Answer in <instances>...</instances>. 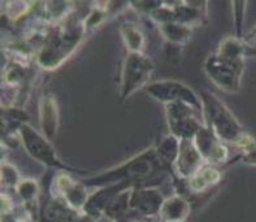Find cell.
I'll return each mask as SVG.
<instances>
[{
	"label": "cell",
	"instance_id": "1",
	"mask_svg": "<svg viewBox=\"0 0 256 222\" xmlns=\"http://www.w3.org/2000/svg\"><path fill=\"white\" fill-rule=\"evenodd\" d=\"M248 54H255V50L250 48L248 43L232 36L226 38L221 42L218 51L206 62L204 69L208 77L222 90L236 92L240 90L244 58Z\"/></svg>",
	"mask_w": 256,
	"mask_h": 222
},
{
	"label": "cell",
	"instance_id": "6",
	"mask_svg": "<svg viewBox=\"0 0 256 222\" xmlns=\"http://www.w3.org/2000/svg\"><path fill=\"white\" fill-rule=\"evenodd\" d=\"M21 136H22L25 148L28 150V152L32 154V158L39 160L40 162H43V164L50 165V166L65 168L58 161L51 146L46 142L44 139L39 136L38 132H34L32 129H30L28 125H24L22 128H21Z\"/></svg>",
	"mask_w": 256,
	"mask_h": 222
},
{
	"label": "cell",
	"instance_id": "9",
	"mask_svg": "<svg viewBox=\"0 0 256 222\" xmlns=\"http://www.w3.org/2000/svg\"><path fill=\"white\" fill-rule=\"evenodd\" d=\"M124 40L126 46L132 50V52H140L143 44V36L140 32L133 25H124L121 28Z\"/></svg>",
	"mask_w": 256,
	"mask_h": 222
},
{
	"label": "cell",
	"instance_id": "5",
	"mask_svg": "<svg viewBox=\"0 0 256 222\" xmlns=\"http://www.w3.org/2000/svg\"><path fill=\"white\" fill-rule=\"evenodd\" d=\"M147 92L150 94V96L159 100L162 103L169 104L182 102V103L190 104L199 112H202V108H203L196 94L192 88H188V86L180 84L177 80H162V82L150 84L147 86Z\"/></svg>",
	"mask_w": 256,
	"mask_h": 222
},
{
	"label": "cell",
	"instance_id": "8",
	"mask_svg": "<svg viewBox=\"0 0 256 222\" xmlns=\"http://www.w3.org/2000/svg\"><path fill=\"white\" fill-rule=\"evenodd\" d=\"M56 108L55 103L51 98L44 100V104L42 106V125L44 134H47L50 139L54 138L56 129Z\"/></svg>",
	"mask_w": 256,
	"mask_h": 222
},
{
	"label": "cell",
	"instance_id": "3",
	"mask_svg": "<svg viewBox=\"0 0 256 222\" xmlns=\"http://www.w3.org/2000/svg\"><path fill=\"white\" fill-rule=\"evenodd\" d=\"M154 65L152 62L140 52H130L124 64L121 76V94L124 98L143 86L151 77Z\"/></svg>",
	"mask_w": 256,
	"mask_h": 222
},
{
	"label": "cell",
	"instance_id": "10",
	"mask_svg": "<svg viewBox=\"0 0 256 222\" xmlns=\"http://www.w3.org/2000/svg\"><path fill=\"white\" fill-rule=\"evenodd\" d=\"M244 161L247 164L256 165V147L251 150L250 152H246V154L244 156Z\"/></svg>",
	"mask_w": 256,
	"mask_h": 222
},
{
	"label": "cell",
	"instance_id": "2",
	"mask_svg": "<svg viewBox=\"0 0 256 222\" xmlns=\"http://www.w3.org/2000/svg\"><path fill=\"white\" fill-rule=\"evenodd\" d=\"M203 110H204L210 130L218 139L244 146V147L248 148L247 152H250L256 147L255 142L250 138V136H247L244 128L236 120V117L229 112V110L218 98H214V95H210V94H204L203 95Z\"/></svg>",
	"mask_w": 256,
	"mask_h": 222
},
{
	"label": "cell",
	"instance_id": "4",
	"mask_svg": "<svg viewBox=\"0 0 256 222\" xmlns=\"http://www.w3.org/2000/svg\"><path fill=\"white\" fill-rule=\"evenodd\" d=\"M166 106L169 129L172 130L173 136L181 138V140L182 139H192V136H196V134L203 129L198 118L195 117L194 110H192L194 106L182 103V102L169 103Z\"/></svg>",
	"mask_w": 256,
	"mask_h": 222
},
{
	"label": "cell",
	"instance_id": "7",
	"mask_svg": "<svg viewBox=\"0 0 256 222\" xmlns=\"http://www.w3.org/2000/svg\"><path fill=\"white\" fill-rule=\"evenodd\" d=\"M202 156L195 143L190 139H182L180 143V152L177 158V168L184 176L192 173L202 162Z\"/></svg>",
	"mask_w": 256,
	"mask_h": 222
}]
</instances>
